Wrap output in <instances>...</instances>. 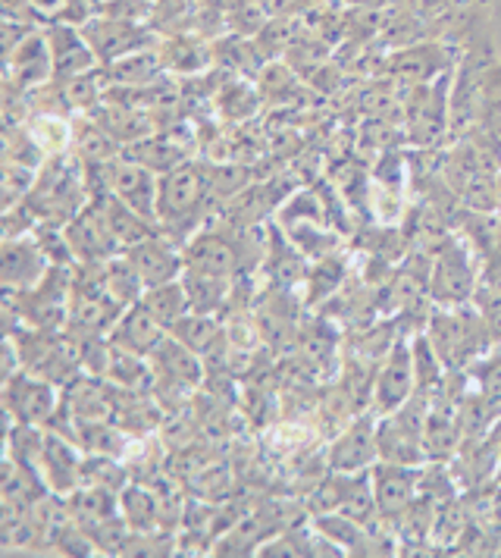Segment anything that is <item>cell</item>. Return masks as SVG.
Returning <instances> with one entry per match:
<instances>
[{
    "instance_id": "4fadbf2b",
    "label": "cell",
    "mask_w": 501,
    "mask_h": 558,
    "mask_svg": "<svg viewBox=\"0 0 501 558\" xmlns=\"http://www.w3.org/2000/svg\"><path fill=\"white\" fill-rule=\"evenodd\" d=\"M45 32H48L50 57H53V78H57V82H66V78L98 70V53L88 45L82 26L50 23V26H45Z\"/></svg>"
},
{
    "instance_id": "52a82bcc",
    "label": "cell",
    "mask_w": 501,
    "mask_h": 558,
    "mask_svg": "<svg viewBox=\"0 0 501 558\" xmlns=\"http://www.w3.org/2000/svg\"><path fill=\"white\" fill-rule=\"evenodd\" d=\"M474 260L464 245H445L429 274V299L439 307H461L474 302L476 295Z\"/></svg>"
},
{
    "instance_id": "7402d4cb",
    "label": "cell",
    "mask_w": 501,
    "mask_h": 558,
    "mask_svg": "<svg viewBox=\"0 0 501 558\" xmlns=\"http://www.w3.org/2000/svg\"><path fill=\"white\" fill-rule=\"evenodd\" d=\"M170 336H175L179 342H185L192 352L207 357L217 352V345L225 342V327H220L217 314H198V311H192L182 320H175L173 327H170Z\"/></svg>"
},
{
    "instance_id": "83f0119b",
    "label": "cell",
    "mask_w": 501,
    "mask_h": 558,
    "mask_svg": "<svg viewBox=\"0 0 501 558\" xmlns=\"http://www.w3.org/2000/svg\"><path fill=\"white\" fill-rule=\"evenodd\" d=\"M342 279H345V267H342L335 257L323 254V257L307 270V277H304V282H307V302H310V305H320L326 299H332V292L342 286Z\"/></svg>"
},
{
    "instance_id": "d6986e66",
    "label": "cell",
    "mask_w": 501,
    "mask_h": 558,
    "mask_svg": "<svg viewBox=\"0 0 501 558\" xmlns=\"http://www.w3.org/2000/svg\"><path fill=\"white\" fill-rule=\"evenodd\" d=\"M73 154L82 167H98L120 160L125 148L95 117H73Z\"/></svg>"
},
{
    "instance_id": "8fae6325",
    "label": "cell",
    "mask_w": 501,
    "mask_h": 558,
    "mask_svg": "<svg viewBox=\"0 0 501 558\" xmlns=\"http://www.w3.org/2000/svg\"><path fill=\"white\" fill-rule=\"evenodd\" d=\"M50 267L53 264L48 260V254L41 252V245L35 242V235L3 239V248H0V282H3V289L25 292L48 277Z\"/></svg>"
},
{
    "instance_id": "5bb4252c",
    "label": "cell",
    "mask_w": 501,
    "mask_h": 558,
    "mask_svg": "<svg viewBox=\"0 0 501 558\" xmlns=\"http://www.w3.org/2000/svg\"><path fill=\"white\" fill-rule=\"evenodd\" d=\"M376 506L379 521H399V514L411 506L420 493V468L392 464V461H376L374 464Z\"/></svg>"
},
{
    "instance_id": "cb8c5ba5",
    "label": "cell",
    "mask_w": 501,
    "mask_h": 558,
    "mask_svg": "<svg viewBox=\"0 0 501 558\" xmlns=\"http://www.w3.org/2000/svg\"><path fill=\"white\" fill-rule=\"evenodd\" d=\"M120 514L129 524V531H154L160 527L157 514V493L154 486H145L142 481H132L120 493Z\"/></svg>"
},
{
    "instance_id": "5b68a950",
    "label": "cell",
    "mask_w": 501,
    "mask_h": 558,
    "mask_svg": "<svg viewBox=\"0 0 501 558\" xmlns=\"http://www.w3.org/2000/svg\"><path fill=\"white\" fill-rule=\"evenodd\" d=\"M185 254V270H198V274H213V277L235 279V274H242V257H239V242H235V229L204 227L182 245Z\"/></svg>"
},
{
    "instance_id": "3957f363",
    "label": "cell",
    "mask_w": 501,
    "mask_h": 558,
    "mask_svg": "<svg viewBox=\"0 0 501 558\" xmlns=\"http://www.w3.org/2000/svg\"><path fill=\"white\" fill-rule=\"evenodd\" d=\"M63 405V386L45 380L38 374L20 371L3 380V411L7 427L28 424V427H48Z\"/></svg>"
},
{
    "instance_id": "4dcf8cb0",
    "label": "cell",
    "mask_w": 501,
    "mask_h": 558,
    "mask_svg": "<svg viewBox=\"0 0 501 558\" xmlns=\"http://www.w3.org/2000/svg\"><path fill=\"white\" fill-rule=\"evenodd\" d=\"M482 317H486V327H489L492 342H501V305L482 307Z\"/></svg>"
},
{
    "instance_id": "7c38bea8",
    "label": "cell",
    "mask_w": 501,
    "mask_h": 558,
    "mask_svg": "<svg viewBox=\"0 0 501 558\" xmlns=\"http://www.w3.org/2000/svg\"><path fill=\"white\" fill-rule=\"evenodd\" d=\"M82 468H85V449L63 436L60 430L45 427V452H41V477L48 489L70 496L82 486Z\"/></svg>"
},
{
    "instance_id": "d4e9b609",
    "label": "cell",
    "mask_w": 501,
    "mask_h": 558,
    "mask_svg": "<svg viewBox=\"0 0 501 558\" xmlns=\"http://www.w3.org/2000/svg\"><path fill=\"white\" fill-rule=\"evenodd\" d=\"M103 289H107V295H110L117 305L123 307L138 305L142 295H145V282L135 274V267L129 264V257H125L123 252L103 264Z\"/></svg>"
},
{
    "instance_id": "603a6c76",
    "label": "cell",
    "mask_w": 501,
    "mask_h": 558,
    "mask_svg": "<svg viewBox=\"0 0 501 558\" xmlns=\"http://www.w3.org/2000/svg\"><path fill=\"white\" fill-rule=\"evenodd\" d=\"M142 305L148 307L167 330L173 327L175 320H182L185 314H192V299H188V289H185L182 279H170V282H160V286L145 289Z\"/></svg>"
},
{
    "instance_id": "e0dca14e",
    "label": "cell",
    "mask_w": 501,
    "mask_h": 558,
    "mask_svg": "<svg viewBox=\"0 0 501 558\" xmlns=\"http://www.w3.org/2000/svg\"><path fill=\"white\" fill-rule=\"evenodd\" d=\"M150 367H154V377H160V380H170L179 383V386H185V389H200V383H204V355L198 352H192L185 342H179L175 336L167 332V339L150 352Z\"/></svg>"
},
{
    "instance_id": "4316f807",
    "label": "cell",
    "mask_w": 501,
    "mask_h": 558,
    "mask_svg": "<svg viewBox=\"0 0 501 558\" xmlns=\"http://www.w3.org/2000/svg\"><path fill=\"white\" fill-rule=\"evenodd\" d=\"M182 282L188 289L192 311H198V314H217L229 302L232 279L213 277V274H198V270H185Z\"/></svg>"
},
{
    "instance_id": "277c9868",
    "label": "cell",
    "mask_w": 501,
    "mask_h": 558,
    "mask_svg": "<svg viewBox=\"0 0 501 558\" xmlns=\"http://www.w3.org/2000/svg\"><path fill=\"white\" fill-rule=\"evenodd\" d=\"M417 392V371H414V349L411 339L399 336L395 345L382 355L379 367H376L374 380V402L370 411L376 417L395 414L411 396Z\"/></svg>"
},
{
    "instance_id": "7a4b0ae2",
    "label": "cell",
    "mask_w": 501,
    "mask_h": 558,
    "mask_svg": "<svg viewBox=\"0 0 501 558\" xmlns=\"http://www.w3.org/2000/svg\"><path fill=\"white\" fill-rule=\"evenodd\" d=\"M207 182L204 167L188 160L170 173H160V195H157V223L167 235H173L179 245H185L204 223L207 210Z\"/></svg>"
},
{
    "instance_id": "6da1fadb",
    "label": "cell",
    "mask_w": 501,
    "mask_h": 558,
    "mask_svg": "<svg viewBox=\"0 0 501 558\" xmlns=\"http://www.w3.org/2000/svg\"><path fill=\"white\" fill-rule=\"evenodd\" d=\"M88 202H91V192L85 182V167L78 163L73 151L48 157L35 177L32 192L25 195V204L35 210L38 220L60 223V227H66Z\"/></svg>"
},
{
    "instance_id": "44dd1931",
    "label": "cell",
    "mask_w": 501,
    "mask_h": 558,
    "mask_svg": "<svg viewBox=\"0 0 501 558\" xmlns=\"http://www.w3.org/2000/svg\"><path fill=\"white\" fill-rule=\"evenodd\" d=\"M167 73V63H163V53L160 45H150L142 51H132L123 60L103 66V78L107 85H154L160 82Z\"/></svg>"
},
{
    "instance_id": "30bf717a",
    "label": "cell",
    "mask_w": 501,
    "mask_h": 558,
    "mask_svg": "<svg viewBox=\"0 0 501 558\" xmlns=\"http://www.w3.org/2000/svg\"><path fill=\"white\" fill-rule=\"evenodd\" d=\"M63 229H66V239H70L75 260H110V257L123 252L120 239L110 229L103 202L91 198Z\"/></svg>"
},
{
    "instance_id": "f546056e",
    "label": "cell",
    "mask_w": 501,
    "mask_h": 558,
    "mask_svg": "<svg viewBox=\"0 0 501 558\" xmlns=\"http://www.w3.org/2000/svg\"><path fill=\"white\" fill-rule=\"evenodd\" d=\"M32 3V13L41 26H50V23H63L66 20V10L73 0H28Z\"/></svg>"
},
{
    "instance_id": "ffe728a7",
    "label": "cell",
    "mask_w": 501,
    "mask_h": 558,
    "mask_svg": "<svg viewBox=\"0 0 501 558\" xmlns=\"http://www.w3.org/2000/svg\"><path fill=\"white\" fill-rule=\"evenodd\" d=\"M88 117H95L100 126L107 129L123 148H129V145H135V142H142V138H148V135L157 132V123H154V117H150L148 110L125 107V104L100 101L98 110L88 113Z\"/></svg>"
},
{
    "instance_id": "484cf974",
    "label": "cell",
    "mask_w": 501,
    "mask_h": 558,
    "mask_svg": "<svg viewBox=\"0 0 501 558\" xmlns=\"http://www.w3.org/2000/svg\"><path fill=\"white\" fill-rule=\"evenodd\" d=\"M103 210H107L110 229H113V235L120 239V245H123V248L135 245V242H142V239H148L150 232H157V229H160L154 220H148L145 214H138L135 207H129L125 202H120L117 195L103 198Z\"/></svg>"
},
{
    "instance_id": "2e32d148",
    "label": "cell",
    "mask_w": 501,
    "mask_h": 558,
    "mask_svg": "<svg viewBox=\"0 0 501 558\" xmlns=\"http://www.w3.org/2000/svg\"><path fill=\"white\" fill-rule=\"evenodd\" d=\"M113 195L157 223L160 173H154L150 167H145V163H138V160H132V157H125L123 154V157L113 163ZM157 227H160V223H157Z\"/></svg>"
},
{
    "instance_id": "9c48e42d",
    "label": "cell",
    "mask_w": 501,
    "mask_h": 558,
    "mask_svg": "<svg viewBox=\"0 0 501 558\" xmlns=\"http://www.w3.org/2000/svg\"><path fill=\"white\" fill-rule=\"evenodd\" d=\"M123 254L129 257V264L135 267V274L142 277L145 289L170 282V279H182V274H185L182 245L175 242L173 235H167L163 229H157V232H150L148 239L123 248Z\"/></svg>"
},
{
    "instance_id": "9a60e30c",
    "label": "cell",
    "mask_w": 501,
    "mask_h": 558,
    "mask_svg": "<svg viewBox=\"0 0 501 558\" xmlns=\"http://www.w3.org/2000/svg\"><path fill=\"white\" fill-rule=\"evenodd\" d=\"M50 78H53V57H50L48 32L35 28L16 51L7 53V82H13L23 92H32L48 85Z\"/></svg>"
},
{
    "instance_id": "ba28073f",
    "label": "cell",
    "mask_w": 501,
    "mask_h": 558,
    "mask_svg": "<svg viewBox=\"0 0 501 558\" xmlns=\"http://www.w3.org/2000/svg\"><path fill=\"white\" fill-rule=\"evenodd\" d=\"M85 38L88 45L98 53L100 66H110L117 60H123L132 51H142V48H150L157 45L154 38V28L145 26V23H132V20H113V16H103V13H95L85 26Z\"/></svg>"
},
{
    "instance_id": "f1b7e54d",
    "label": "cell",
    "mask_w": 501,
    "mask_h": 558,
    "mask_svg": "<svg viewBox=\"0 0 501 558\" xmlns=\"http://www.w3.org/2000/svg\"><path fill=\"white\" fill-rule=\"evenodd\" d=\"M35 177H38V170H28V167H20V163H3V177H0V185H3V210L25 202V195L35 185Z\"/></svg>"
},
{
    "instance_id": "8992f818",
    "label": "cell",
    "mask_w": 501,
    "mask_h": 558,
    "mask_svg": "<svg viewBox=\"0 0 501 558\" xmlns=\"http://www.w3.org/2000/svg\"><path fill=\"white\" fill-rule=\"evenodd\" d=\"M376 427L379 417L374 411H361L354 414L342 430L335 433L329 452H326V468L339 471V474H357V471H370L379 461V442H376Z\"/></svg>"
},
{
    "instance_id": "ac0fdd59",
    "label": "cell",
    "mask_w": 501,
    "mask_h": 558,
    "mask_svg": "<svg viewBox=\"0 0 501 558\" xmlns=\"http://www.w3.org/2000/svg\"><path fill=\"white\" fill-rule=\"evenodd\" d=\"M167 327L150 314L148 307L142 305H132L125 307L123 317H120V324L113 327V332H110V342L113 345H120V349H125V352H135V355H145L150 357V352L167 339Z\"/></svg>"
}]
</instances>
